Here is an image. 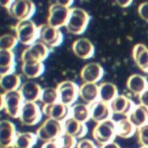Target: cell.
I'll return each mask as SVG.
<instances>
[{
	"label": "cell",
	"instance_id": "obj_20",
	"mask_svg": "<svg viewBox=\"0 0 148 148\" xmlns=\"http://www.w3.org/2000/svg\"><path fill=\"white\" fill-rule=\"evenodd\" d=\"M91 109V119L97 123L106 121L110 119L112 112L110 108V104L102 102L101 100L96 101L95 103L90 106Z\"/></svg>",
	"mask_w": 148,
	"mask_h": 148
},
{
	"label": "cell",
	"instance_id": "obj_17",
	"mask_svg": "<svg viewBox=\"0 0 148 148\" xmlns=\"http://www.w3.org/2000/svg\"><path fill=\"white\" fill-rule=\"evenodd\" d=\"M78 97L88 106L99 100V86L95 83H82L78 87Z\"/></svg>",
	"mask_w": 148,
	"mask_h": 148
},
{
	"label": "cell",
	"instance_id": "obj_32",
	"mask_svg": "<svg viewBox=\"0 0 148 148\" xmlns=\"http://www.w3.org/2000/svg\"><path fill=\"white\" fill-rule=\"evenodd\" d=\"M18 44V40L15 35L5 34L0 36V50H9L12 51Z\"/></svg>",
	"mask_w": 148,
	"mask_h": 148
},
{
	"label": "cell",
	"instance_id": "obj_29",
	"mask_svg": "<svg viewBox=\"0 0 148 148\" xmlns=\"http://www.w3.org/2000/svg\"><path fill=\"white\" fill-rule=\"evenodd\" d=\"M137 128L132 125L127 117L116 122V136L123 139H128L136 133Z\"/></svg>",
	"mask_w": 148,
	"mask_h": 148
},
{
	"label": "cell",
	"instance_id": "obj_8",
	"mask_svg": "<svg viewBox=\"0 0 148 148\" xmlns=\"http://www.w3.org/2000/svg\"><path fill=\"white\" fill-rule=\"evenodd\" d=\"M78 87L77 83L71 80H64L57 86L60 102L68 107L75 104L78 98Z\"/></svg>",
	"mask_w": 148,
	"mask_h": 148
},
{
	"label": "cell",
	"instance_id": "obj_19",
	"mask_svg": "<svg viewBox=\"0 0 148 148\" xmlns=\"http://www.w3.org/2000/svg\"><path fill=\"white\" fill-rule=\"evenodd\" d=\"M18 91L22 95L24 102H36L40 100L42 89L37 82L27 80L21 85Z\"/></svg>",
	"mask_w": 148,
	"mask_h": 148
},
{
	"label": "cell",
	"instance_id": "obj_18",
	"mask_svg": "<svg viewBox=\"0 0 148 148\" xmlns=\"http://www.w3.org/2000/svg\"><path fill=\"white\" fill-rule=\"evenodd\" d=\"M62 125L64 133L74 137L77 140L83 139V137L88 132V127L84 123L75 120L71 116L62 123Z\"/></svg>",
	"mask_w": 148,
	"mask_h": 148
},
{
	"label": "cell",
	"instance_id": "obj_21",
	"mask_svg": "<svg viewBox=\"0 0 148 148\" xmlns=\"http://www.w3.org/2000/svg\"><path fill=\"white\" fill-rule=\"evenodd\" d=\"M126 88L135 95H140L148 89V80L140 74H133L126 80Z\"/></svg>",
	"mask_w": 148,
	"mask_h": 148
},
{
	"label": "cell",
	"instance_id": "obj_26",
	"mask_svg": "<svg viewBox=\"0 0 148 148\" xmlns=\"http://www.w3.org/2000/svg\"><path fill=\"white\" fill-rule=\"evenodd\" d=\"M37 140V135L32 132H17L12 148H33Z\"/></svg>",
	"mask_w": 148,
	"mask_h": 148
},
{
	"label": "cell",
	"instance_id": "obj_15",
	"mask_svg": "<svg viewBox=\"0 0 148 148\" xmlns=\"http://www.w3.org/2000/svg\"><path fill=\"white\" fill-rule=\"evenodd\" d=\"M73 53L81 60H88L95 55V45L87 38H79L73 42Z\"/></svg>",
	"mask_w": 148,
	"mask_h": 148
},
{
	"label": "cell",
	"instance_id": "obj_39",
	"mask_svg": "<svg viewBox=\"0 0 148 148\" xmlns=\"http://www.w3.org/2000/svg\"><path fill=\"white\" fill-rule=\"evenodd\" d=\"M116 3H117L118 6L121 7V8H126V7L130 6L132 4V1L131 0H125V1H123V0H117Z\"/></svg>",
	"mask_w": 148,
	"mask_h": 148
},
{
	"label": "cell",
	"instance_id": "obj_6",
	"mask_svg": "<svg viewBox=\"0 0 148 148\" xmlns=\"http://www.w3.org/2000/svg\"><path fill=\"white\" fill-rule=\"evenodd\" d=\"M49 53L50 48L41 41H37L22 52L21 60H22V63L42 62L47 59Z\"/></svg>",
	"mask_w": 148,
	"mask_h": 148
},
{
	"label": "cell",
	"instance_id": "obj_30",
	"mask_svg": "<svg viewBox=\"0 0 148 148\" xmlns=\"http://www.w3.org/2000/svg\"><path fill=\"white\" fill-rule=\"evenodd\" d=\"M22 73L27 78H36L42 75L45 72V65L42 62H27L22 63Z\"/></svg>",
	"mask_w": 148,
	"mask_h": 148
},
{
	"label": "cell",
	"instance_id": "obj_22",
	"mask_svg": "<svg viewBox=\"0 0 148 148\" xmlns=\"http://www.w3.org/2000/svg\"><path fill=\"white\" fill-rule=\"evenodd\" d=\"M132 58L140 70L148 73V47L145 45H135L132 49Z\"/></svg>",
	"mask_w": 148,
	"mask_h": 148
},
{
	"label": "cell",
	"instance_id": "obj_36",
	"mask_svg": "<svg viewBox=\"0 0 148 148\" xmlns=\"http://www.w3.org/2000/svg\"><path fill=\"white\" fill-rule=\"evenodd\" d=\"M75 148H98V147L96 146V144L92 140L81 139L80 140L77 142Z\"/></svg>",
	"mask_w": 148,
	"mask_h": 148
},
{
	"label": "cell",
	"instance_id": "obj_9",
	"mask_svg": "<svg viewBox=\"0 0 148 148\" xmlns=\"http://www.w3.org/2000/svg\"><path fill=\"white\" fill-rule=\"evenodd\" d=\"M39 41L49 48L57 47L63 41V34L59 28L50 27L49 25H42L39 27Z\"/></svg>",
	"mask_w": 148,
	"mask_h": 148
},
{
	"label": "cell",
	"instance_id": "obj_40",
	"mask_svg": "<svg viewBox=\"0 0 148 148\" xmlns=\"http://www.w3.org/2000/svg\"><path fill=\"white\" fill-rule=\"evenodd\" d=\"M100 148H121V147L117 143H115L113 140V142H110V143H108L106 144H103V145L100 146Z\"/></svg>",
	"mask_w": 148,
	"mask_h": 148
},
{
	"label": "cell",
	"instance_id": "obj_31",
	"mask_svg": "<svg viewBox=\"0 0 148 148\" xmlns=\"http://www.w3.org/2000/svg\"><path fill=\"white\" fill-rule=\"evenodd\" d=\"M40 101L42 103L44 106L53 105V104L60 102L59 92H58L57 88L46 87V88L42 89V93H41V97H40Z\"/></svg>",
	"mask_w": 148,
	"mask_h": 148
},
{
	"label": "cell",
	"instance_id": "obj_11",
	"mask_svg": "<svg viewBox=\"0 0 148 148\" xmlns=\"http://www.w3.org/2000/svg\"><path fill=\"white\" fill-rule=\"evenodd\" d=\"M24 103V99L19 91L4 93V110L10 117L19 118Z\"/></svg>",
	"mask_w": 148,
	"mask_h": 148
},
{
	"label": "cell",
	"instance_id": "obj_23",
	"mask_svg": "<svg viewBox=\"0 0 148 148\" xmlns=\"http://www.w3.org/2000/svg\"><path fill=\"white\" fill-rule=\"evenodd\" d=\"M127 118L136 128L148 124V108L140 104L136 105L127 115Z\"/></svg>",
	"mask_w": 148,
	"mask_h": 148
},
{
	"label": "cell",
	"instance_id": "obj_35",
	"mask_svg": "<svg viewBox=\"0 0 148 148\" xmlns=\"http://www.w3.org/2000/svg\"><path fill=\"white\" fill-rule=\"evenodd\" d=\"M138 14L143 21L148 22V1L140 4L138 7Z\"/></svg>",
	"mask_w": 148,
	"mask_h": 148
},
{
	"label": "cell",
	"instance_id": "obj_34",
	"mask_svg": "<svg viewBox=\"0 0 148 148\" xmlns=\"http://www.w3.org/2000/svg\"><path fill=\"white\" fill-rule=\"evenodd\" d=\"M137 140L140 146H148V124L144 125L136 130Z\"/></svg>",
	"mask_w": 148,
	"mask_h": 148
},
{
	"label": "cell",
	"instance_id": "obj_12",
	"mask_svg": "<svg viewBox=\"0 0 148 148\" xmlns=\"http://www.w3.org/2000/svg\"><path fill=\"white\" fill-rule=\"evenodd\" d=\"M42 114H45L47 118H51L61 123L71 116V107H68L60 102L42 106Z\"/></svg>",
	"mask_w": 148,
	"mask_h": 148
},
{
	"label": "cell",
	"instance_id": "obj_10",
	"mask_svg": "<svg viewBox=\"0 0 148 148\" xmlns=\"http://www.w3.org/2000/svg\"><path fill=\"white\" fill-rule=\"evenodd\" d=\"M42 116V109L36 102H25L21 113L19 116V120L24 125L32 126L37 125L41 121Z\"/></svg>",
	"mask_w": 148,
	"mask_h": 148
},
{
	"label": "cell",
	"instance_id": "obj_37",
	"mask_svg": "<svg viewBox=\"0 0 148 148\" xmlns=\"http://www.w3.org/2000/svg\"><path fill=\"white\" fill-rule=\"evenodd\" d=\"M139 102L140 105L148 108V89L139 95Z\"/></svg>",
	"mask_w": 148,
	"mask_h": 148
},
{
	"label": "cell",
	"instance_id": "obj_16",
	"mask_svg": "<svg viewBox=\"0 0 148 148\" xmlns=\"http://www.w3.org/2000/svg\"><path fill=\"white\" fill-rule=\"evenodd\" d=\"M134 103L131 99L124 95H118L110 103V108L112 114L126 116L130 113V111L134 108Z\"/></svg>",
	"mask_w": 148,
	"mask_h": 148
},
{
	"label": "cell",
	"instance_id": "obj_25",
	"mask_svg": "<svg viewBox=\"0 0 148 148\" xmlns=\"http://www.w3.org/2000/svg\"><path fill=\"white\" fill-rule=\"evenodd\" d=\"M22 85L21 77L15 73L0 75V88L5 92L18 91Z\"/></svg>",
	"mask_w": 148,
	"mask_h": 148
},
{
	"label": "cell",
	"instance_id": "obj_13",
	"mask_svg": "<svg viewBox=\"0 0 148 148\" xmlns=\"http://www.w3.org/2000/svg\"><path fill=\"white\" fill-rule=\"evenodd\" d=\"M17 134L16 127L9 120L0 121V148L12 147Z\"/></svg>",
	"mask_w": 148,
	"mask_h": 148
},
{
	"label": "cell",
	"instance_id": "obj_41",
	"mask_svg": "<svg viewBox=\"0 0 148 148\" xmlns=\"http://www.w3.org/2000/svg\"><path fill=\"white\" fill-rule=\"evenodd\" d=\"M58 3L64 7H67V8H70L71 5L73 4V1H71V0H68V1H58Z\"/></svg>",
	"mask_w": 148,
	"mask_h": 148
},
{
	"label": "cell",
	"instance_id": "obj_5",
	"mask_svg": "<svg viewBox=\"0 0 148 148\" xmlns=\"http://www.w3.org/2000/svg\"><path fill=\"white\" fill-rule=\"evenodd\" d=\"M10 15L20 21L30 20L36 12V6L30 0H14L8 9Z\"/></svg>",
	"mask_w": 148,
	"mask_h": 148
},
{
	"label": "cell",
	"instance_id": "obj_27",
	"mask_svg": "<svg viewBox=\"0 0 148 148\" xmlns=\"http://www.w3.org/2000/svg\"><path fill=\"white\" fill-rule=\"evenodd\" d=\"M99 86V100L110 104L118 95V88L112 82H103Z\"/></svg>",
	"mask_w": 148,
	"mask_h": 148
},
{
	"label": "cell",
	"instance_id": "obj_33",
	"mask_svg": "<svg viewBox=\"0 0 148 148\" xmlns=\"http://www.w3.org/2000/svg\"><path fill=\"white\" fill-rule=\"evenodd\" d=\"M58 140H59L60 148H75L77 143V139L66 134V133H64V132L62 133V135L58 139Z\"/></svg>",
	"mask_w": 148,
	"mask_h": 148
},
{
	"label": "cell",
	"instance_id": "obj_24",
	"mask_svg": "<svg viewBox=\"0 0 148 148\" xmlns=\"http://www.w3.org/2000/svg\"><path fill=\"white\" fill-rule=\"evenodd\" d=\"M15 55L13 51L0 50V75L14 73Z\"/></svg>",
	"mask_w": 148,
	"mask_h": 148
},
{
	"label": "cell",
	"instance_id": "obj_14",
	"mask_svg": "<svg viewBox=\"0 0 148 148\" xmlns=\"http://www.w3.org/2000/svg\"><path fill=\"white\" fill-rule=\"evenodd\" d=\"M80 78L83 83H96L102 79L104 69L99 63L90 62L82 67L80 70Z\"/></svg>",
	"mask_w": 148,
	"mask_h": 148
},
{
	"label": "cell",
	"instance_id": "obj_38",
	"mask_svg": "<svg viewBox=\"0 0 148 148\" xmlns=\"http://www.w3.org/2000/svg\"><path fill=\"white\" fill-rule=\"evenodd\" d=\"M41 148H60L59 140H49V142H45L42 145Z\"/></svg>",
	"mask_w": 148,
	"mask_h": 148
},
{
	"label": "cell",
	"instance_id": "obj_42",
	"mask_svg": "<svg viewBox=\"0 0 148 148\" xmlns=\"http://www.w3.org/2000/svg\"><path fill=\"white\" fill-rule=\"evenodd\" d=\"M4 110V95L0 92V111Z\"/></svg>",
	"mask_w": 148,
	"mask_h": 148
},
{
	"label": "cell",
	"instance_id": "obj_28",
	"mask_svg": "<svg viewBox=\"0 0 148 148\" xmlns=\"http://www.w3.org/2000/svg\"><path fill=\"white\" fill-rule=\"evenodd\" d=\"M71 117L86 124L91 119V109H90V106L82 102L74 104L71 107Z\"/></svg>",
	"mask_w": 148,
	"mask_h": 148
},
{
	"label": "cell",
	"instance_id": "obj_1",
	"mask_svg": "<svg viewBox=\"0 0 148 148\" xmlns=\"http://www.w3.org/2000/svg\"><path fill=\"white\" fill-rule=\"evenodd\" d=\"M91 20L90 14L81 8L70 9V15L66 23V30L73 35H80L87 29Z\"/></svg>",
	"mask_w": 148,
	"mask_h": 148
},
{
	"label": "cell",
	"instance_id": "obj_4",
	"mask_svg": "<svg viewBox=\"0 0 148 148\" xmlns=\"http://www.w3.org/2000/svg\"><path fill=\"white\" fill-rule=\"evenodd\" d=\"M63 132L62 123L51 118H47L36 130V135L38 140L45 143L59 139Z\"/></svg>",
	"mask_w": 148,
	"mask_h": 148
},
{
	"label": "cell",
	"instance_id": "obj_2",
	"mask_svg": "<svg viewBox=\"0 0 148 148\" xmlns=\"http://www.w3.org/2000/svg\"><path fill=\"white\" fill-rule=\"evenodd\" d=\"M14 30L18 42L22 45L29 46L39 40V27L32 20L18 22Z\"/></svg>",
	"mask_w": 148,
	"mask_h": 148
},
{
	"label": "cell",
	"instance_id": "obj_44",
	"mask_svg": "<svg viewBox=\"0 0 148 148\" xmlns=\"http://www.w3.org/2000/svg\"><path fill=\"white\" fill-rule=\"evenodd\" d=\"M140 148H148V146H140Z\"/></svg>",
	"mask_w": 148,
	"mask_h": 148
},
{
	"label": "cell",
	"instance_id": "obj_7",
	"mask_svg": "<svg viewBox=\"0 0 148 148\" xmlns=\"http://www.w3.org/2000/svg\"><path fill=\"white\" fill-rule=\"evenodd\" d=\"M70 15V8L64 7L58 2L51 4L48 9L47 25L55 28H60L66 26Z\"/></svg>",
	"mask_w": 148,
	"mask_h": 148
},
{
	"label": "cell",
	"instance_id": "obj_3",
	"mask_svg": "<svg viewBox=\"0 0 148 148\" xmlns=\"http://www.w3.org/2000/svg\"><path fill=\"white\" fill-rule=\"evenodd\" d=\"M92 135L95 143L100 146L113 142L116 137V122H114L112 119H109L97 123L92 129Z\"/></svg>",
	"mask_w": 148,
	"mask_h": 148
},
{
	"label": "cell",
	"instance_id": "obj_43",
	"mask_svg": "<svg viewBox=\"0 0 148 148\" xmlns=\"http://www.w3.org/2000/svg\"><path fill=\"white\" fill-rule=\"evenodd\" d=\"M12 1H0V5L1 6H3V7H5V8L8 10L9 8H10V4H12Z\"/></svg>",
	"mask_w": 148,
	"mask_h": 148
}]
</instances>
